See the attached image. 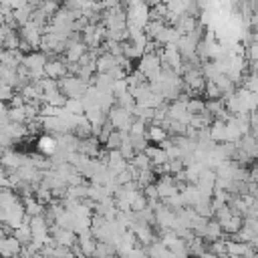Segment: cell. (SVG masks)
Masks as SVG:
<instances>
[{"instance_id": "obj_14", "label": "cell", "mask_w": 258, "mask_h": 258, "mask_svg": "<svg viewBox=\"0 0 258 258\" xmlns=\"http://www.w3.org/2000/svg\"><path fill=\"white\" fill-rule=\"evenodd\" d=\"M77 244H79V248H81V252H83V256H85V258L95 254V248H97V240L93 238V234H89V236H83V238H77Z\"/></svg>"}, {"instance_id": "obj_20", "label": "cell", "mask_w": 258, "mask_h": 258, "mask_svg": "<svg viewBox=\"0 0 258 258\" xmlns=\"http://www.w3.org/2000/svg\"><path fill=\"white\" fill-rule=\"evenodd\" d=\"M204 95H206V101H210V99H222V93H220V89L216 87L214 81H206V85H204Z\"/></svg>"}, {"instance_id": "obj_8", "label": "cell", "mask_w": 258, "mask_h": 258, "mask_svg": "<svg viewBox=\"0 0 258 258\" xmlns=\"http://www.w3.org/2000/svg\"><path fill=\"white\" fill-rule=\"evenodd\" d=\"M20 248H22V244H20L12 234H8V236H4V240L0 242V258H12V256H18Z\"/></svg>"}, {"instance_id": "obj_19", "label": "cell", "mask_w": 258, "mask_h": 258, "mask_svg": "<svg viewBox=\"0 0 258 258\" xmlns=\"http://www.w3.org/2000/svg\"><path fill=\"white\" fill-rule=\"evenodd\" d=\"M62 109L69 111V113H73V115H83V113H85L81 99H67L64 105H62Z\"/></svg>"}, {"instance_id": "obj_1", "label": "cell", "mask_w": 258, "mask_h": 258, "mask_svg": "<svg viewBox=\"0 0 258 258\" xmlns=\"http://www.w3.org/2000/svg\"><path fill=\"white\" fill-rule=\"evenodd\" d=\"M56 87L67 99H81L89 85L85 81H81L79 77H75V75H64L62 79L56 81Z\"/></svg>"}, {"instance_id": "obj_15", "label": "cell", "mask_w": 258, "mask_h": 258, "mask_svg": "<svg viewBox=\"0 0 258 258\" xmlns=\"http://www.w3.org/2000/svg\"><path fill=\"white\" fill-rule=\"evenodd\" d=\"M185 109H187L189 115L204 113V111H206V101H204V99H198V97H189L187 103H185Z\"/></svg>"}, {"instance_id": "obj_7", "label": "cell", "mask_w": 258, "mask_h": 258, "mask_svg": "<svg viewBox=\"0 0 258 258\" xmlns=\"http://www.w3.org/2000/svg\"><path fill=\"white\" fill-rule=\"evenodd\" d=\"M64 75H67V62L62 58H48L46 60V64H44V77L58 81Z\"/></svg>"}, {"instance_id": "obj_24", "label": "cell", "mask_w": 258, "mask_h": 258, "mask_svg": "<svg viewBox=\"0 0 258 258\" xmlns=\"http://www.w3.org/2000/svg\"><path fill=\"white\" fill-rule=\"evenodd\" d=\"M12 95H14V87H10V85H4V83H0V101L8 103V101L12 99Z\"/></svg>"}, {"instance_id": "obj_16", "label": "cell", "mask_w": 258, "mask_h": 258, "mask_svg": "<svg viewBox=\"0 0 258 258\" xmlns=\"http://www.w3.org/2000/svg\"><path fill=\"white\" fill-rule=\"evenodd\" d=\"M240 226H242V216L240 214H234L224 226H222V232L224 234H230V236H234L238 230H240Z\"/></svg>"}, {"instance_id": "obj_6", "label": "cell", "mask_w": 258, "mask_h": 258, "mask_svg": "<svg viewBox=\"0 0 258 258\" xmlns=\"http://www.w3.org/2000/svg\"><path fill=\"white\" fill-rule=\"evenodd\" d=\"M24 163H26V155H22L18 151H12V149H2V153H0V165L6 171H16Z\"/></svg>"}, {"instance_id": "obj_2", "label": "cell", "mask_w": 258, "mask_h": 258, "mask_svg": "<svg viewBox=\"0 0 258 258\" xmlns=\"http://www.w3.org/2000/svg\"><path fill=\"white\" fill-rule=\"evenodd\" d=\"M133 121V115L129 111H125L123 107H119L117 103L113 107H109L107 111V123L111 125V129L117 131H129V125Z\"/></svg>"}, {"instance_id": "obj_17", "label": "cell", "mask_w": 258, "mask_h": 258, "mask_svg": "<svg viewBox=\"0 0 258 258\" xmlns=\"http://www.w3.org/2000/svg\"><path fill=\"white\" fill-rule=\"evenodd\" d=\"M129 143H131V147H133L135 153H143L145 147L149 145V141H147L145 135H129Z\"/></svg>"}, {"instance_id": "obj_27", "label": "cell", "mask_w": 258, "mask_h": 258, "mask_svg": "<svg viewBox=\"0 0 258 258\" xmlns=\"http://www.w3.org/2000/svg\"><path fill=\"white\" fill-rule=\"evenodd\" d=\"M2 69H4V67H2V64H0V75H2Z\"/></svg>"}, {"instance_id": "obj_13", "label": "cell", "mask_w": 258, "mask_h": 258, "mask_svg": "<svg viewBox=\"0 0 258 258\" xmlns=\"http://www.w3.org/2000/svg\"><path fill=\"white\" fill-rule=\"evenodd\" d=\"M224 236V232H222V228H220V224L216 222V220H210L208 218V222H206V228H204V240L210 244V242H214V240H218V238H222Z\"/></svg>"}, {"instance_id": "obj_3", "label": "cell", "mask_w": 258, "mask_h": 258, "mask_svg": "<svg viewBox=\"0 0 258 258\" xmlns=\"http://www.w3.org/2000/svg\"><path fill=\"white\" fill-rule=\"evenodd\" d=\"M137 60H139V64H137L135 71H139L147 81H149L151 77H155V75L161 71V60H159L157 50H155V52H143Z\"/></svg>"}, {"instance_id": "obj_21", "label": "cell", "mask_w": 258, "mask_h": 258, "mask_svg": "<svg viewBox=\"0 0 258 258\" xmlns=\"http://www.w3.org/2000/svg\"><path fill=\"white\" fill-rule=\"evenodd\" d=\"M58 8H60V6H58V2H56V0H40V4H38V10H40V12H44L48 18H50Z\"/></svg>"}, {"instance_id": "obj_26", "label": "cell", "mask_w": 258, "mask_h": 258, "mask_svg": "<svg viewBox=\"0 0 258 258\" xmlns=\"http://www.w3.org/2000/svg\"><path fill=\"white\" fill-rule=\"evenodd\" d=\"M143 2H145V4L151 8V6H155V4H159V2H163V0H143Z\"/></svg>"}, {"instance_id": "obj_12", "label": "cell", "mask_w": 258, "mask_h": 258, "mask_svg": "<svg viewBox=\"0 0 258 258\" xmlns=\"http://www.w3.org/2000/svg\"><path fill=\"white\" fill-rule=\"evenodd\" d=\"M145 137H147V141H151V143H161L163 139H167L169 135H167V131L161 127V125H155V123H149L147 125V129H145Z\"/></svg>"}, {"instance_id": "obj_10", "label": "cell", "mask_w": 258, "mask_h": 258, "mask_svg": "<svg viewBox=\"0 0 258 258\" xmlns=\"http://www.w3.org/2000/svg\"><path fill=\"white\" fill-rule=\"evenodd\" d=\"M36 149H38L40 155L50 157V155L56 151V139H54V135H48V133L40 135V137L36 139Z\"/></svg>"}, {"instance_id": "obj_23", "label": "cell", "mask_w": 258, "mask_h": 258, "mask_svg": "<svg viewBox=\"0 0 258 258\" xmlns=\"http://www.w3.org/2000/svg\"><path fill=\"white\" fill-rule=\"evenodd\" d=\"M105 145H107V149H119V145H121V131L111 129L109 137L105 139Z\"/></svg>"}, {"instance_id": "obj_5", "label": "cell", "mask_w": 258, "mask_h": 258, "mask_svg": "<svg viewBox=\"0 0 258 258\" xmlns=\"http://www.w3.org/2000/svg\"><path fill=\"white\" fill-rule=\"evenodd\" d=\"M20 28V40H24L32 50L34 48H38V44H40V38H42V28H38L36 24H32L30 20L26 22V24H22V26H18Z\"/></svg>"}, {"instance_id": "obj_4", "label": "cell", "mask_w": 258, "mask_h": 258, "mask_svg": "<svg viewBox=\"0 0 258 258\" xmlns=\"http://www.w3.org/2000/svg\"><path fill=\"white\" fill-rule=\"evenodd\" d=\"M198 187V191L206 198H212V191L216 189V171L212 167H204L198 175V181L194 183Z\"/></svg>"}, {"instance_id": "obj_18", "label": "cell", "mask_w": 258, "mask_h": 258, "mask_svg": "<svg viewBox=\"0 0 258 258\" xmlns=\"http://www.w3.org/2000/svg\"><path fill=\"white\" fill-rule=\"evenodd\" d=\"M129 163L139 171V169H147V167H151V161H149V157L145 155V153H135L131 159H129Z\"/></svg>"}, {"instance_id": "obj_25", "label": "cell", "mask_w": 258, "mask_h": 258, "mask_svg": "<svg viewBox=\"0 0 258 258\" xmlns=\"http://www.w3.org/2000/svg\"><path fill=\"white\" fill-rule=\"evenodd\" d=\"M6 105H8V107H22V105H24V99H22V95H20V93H18V95L14 93V95H12V99H10Z\"/></svg>"}, {"instance_id": "obj_11", "label": "cell", "mask_w": 258, "mask_h": 258, "mask_svg": "<svg viewBox=\"0 0 258 258\" xmlns=\"http://www.w3.org/2000/svg\"><path fill=\"white\" fill-rule=\"evenodd\" d=\"M113 67H117V56H113L109 52H101L95 58V71L97 73H109Z\"/></svg>"}, {"instance_id": "obj_9", "label": "cell", "mask_w": 258, "mask_h": 258, "mask_svg": "<svg viewBox=\"0 0 258 258\" xmlns=\"http://www.w3.org/2000/svg\"><path fill=\"white\" fill-rule=\"evenodd\" d=\"M99 145H101L99 139L93 137V135H89V137L79 139V143H77V151L83 153V155H87V157H97V153H99Z\"/></svg>"}, {"instance_id": "obj_22", "label": "cell", "mask_w": 258, "mask_h": 258, "mask_svg": "<svg viewBox=\"0 0 258 258\" xmlns=\"http://www.w3.org/2000/svg\"><path fill=\"white\" fill-rule=\"evenodd\" d=\"M8 121H12V123H26L24 109L22 107H8Z\"/></svg>"}]
</instances>
